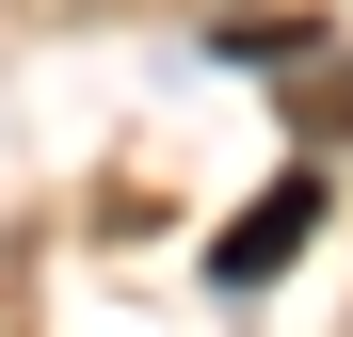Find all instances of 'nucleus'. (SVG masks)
Returning a JSON list of instances; mask_svg holds the SVG:
<instances>
[{
	"label": "nucleus",
	"mask_w": 353,
	"mask_h": 337,
	"mask_svg": "<svg viewBox=\"0 0 353 337\" xmlns=\"http://www.w3.org/2000/svg\"><path fill=\"white\" fill-rule=\"evenodd\" d=\"M305 225H321V177H289L273 209H241V225L209 241V273H225V289H257V273H289V257H305Z\"/></svg>",
	"instance_id": "f257e3e1"
},
{
	"label": "nucleus",
	"mask_w": 353,
	"mask_h": 337,
	"mask_svg": "<svg viewBox=\"0 0 353 337\" xmlns=\"http://www.w3.org/2000/svg\"><path fill=\"white\" fill-rule=\"evenodd\" d=\"M353 129V65H305V81H289V145H337Z\"/></svg>",
	"instance_id": "f03ea898"
}]
</instances>
